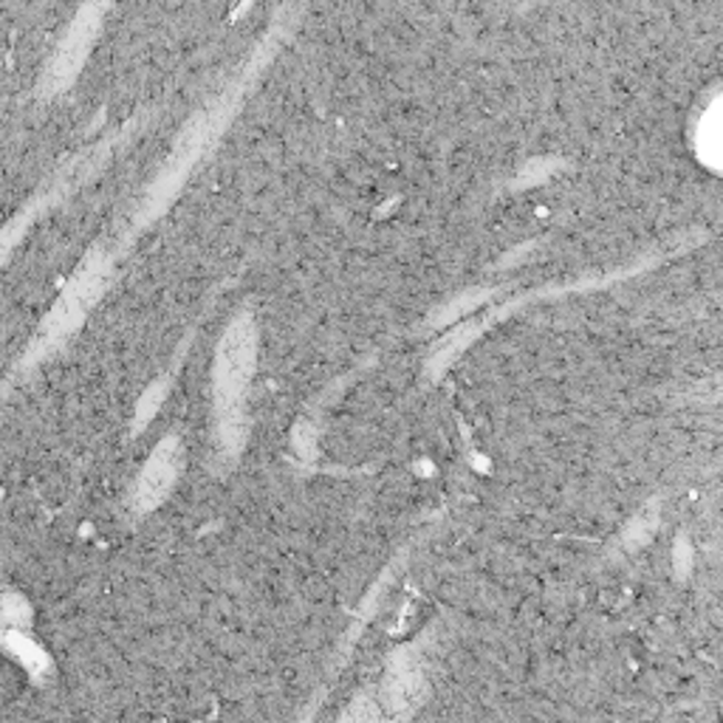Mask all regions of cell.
I'll use <instances>...</instances> for the list:
<instances>
[{
  "label": "cell",
  "instance_id": "cell-1",
  "mask_svg": "<svg viewBox=\"0 0 723 723\" xmlns=\"http://www.w3.org/2000/svg\"><path fill=\"white\" fill-rule=\"evenodd\" d=\"M254 365V328L249 319H238L227 331L218 354V394L229 399H241L243 387L252 376Z\"/></svg>",
  "mask_w": 723,
  "mask_h": 723
},
{
  "label": "cell",
  "instance_id": "cell-2",
  "mask_svg": "<svg viewBox=\"0 0 723 723\" xmlns=\"http://www.w3.org/2000/svg\"><path fill=\"white\" fill-rule=\"evenodd\" d=\"M91 38H94V20H76V25L69 32V38L63 40L60 51L54 54V63H51L49 80L54 85L71 83V76L80 71L85 54H88Z\"/></svg>",
  "mask_w": 723,
  "mask_h": 723
},
{
  "label": "cell",
  "instance_id": "cell-3",
  "mask_svg": "<svg viewBox=\"0 0 723 723\" xmlns=\"http://www.w3.org/2000/svg\"><path fill=\"white\" fill-rule=\"evenodd\" d=\"M96 289H99V272H96V269H88L85 274H80V277L74 280V286L60 300L57 312H54V325H71L83 317L88 303L94 300Z\"/></svg>",
  "mask_w": 723,
  "mask_h": 723
},
{
  "label": "cell",
  "instance_id": "cell-4",
  "mask_svg": "<svg viewBox=\"0 0 723 723\" xmlns=\"http://www.w3.org/2000/svg\"><path fill=\"white\" fill-rule=\"evenodd\" d=\"M172 481V455H159L156 461L147 467L145 481H142V489H145L147 497H159Z\"/></svg>",
  "mask_w": 723,
  "mask_h": 723
}]
</instances>
